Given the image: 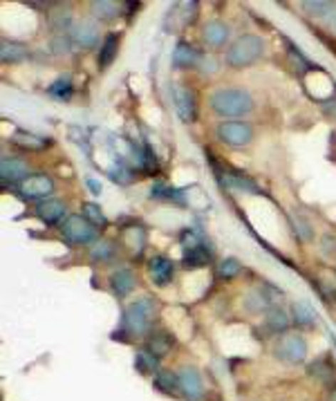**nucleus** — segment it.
I'll return each instance as SVG.
<instances>
[{
    "instance_id": "21",
    "label": "nucleus",
    "mask_w": 336,
    "mask_h": 401,
    "mask_svg": "<svg viewBox=\"0 0 336 401\" xmlns=\"http://www.w3.org/2000/svg\"><path fill=\"white\" fill-rule=\"evenodd\" d=\"M25 56H27V50L21 43L3 41V48H0V58H3V63H21Z\"/></svg>"
},
{
    "instance_id": "16",
    "label": "nucleus",
    "mask_w": 336,
    "mask_h": 401,
    "mask_svg": "<svg viewBox=\"0 0 336 401\" xmlns=\"http://www.w3.org/2000/svg\"><path fill=\"white\" fill-rule=\"evenodd\" d=\"M110 285L117 296H128L135 289V274L130 269H117L110 276Z\"/></svg>"
},
{
    "instance_id": "31",
    "label": "nucleus",
    "mask_w": 336,
    "mask_h": 401,
    "mask_svg": "<svg viewBox=\"0 0 336 401\" xmlns=\"http://www.w3.org/2000/svg\"><path fill=\"white\" fill-rule=\"evenodd\" d=\"M83 213H85V218L93 222L95 226H105V224H108V220H105V215L101 213V209L97 204H93V202L83 204Z\"/></svg>"
},
{
    "instance_id": "26",
    "label": "nucleus",
    "mask_w": 336,
    "mask_h": 401,
    "mask_svg": "<svg viewBox=\"0 0 336 401\" xmlns=\"http://www.w3.org/2000/svg\"><path fill=\"white\" fill-rule=\"evenodd\" d=\"M155 383H157V388L164 390V392H179V381H177V375L173 373H168V370H162V373H157L155 377Z\"/></svg>"
},
{
    "instance_id": "10",
    "label": "nucleus",
    "mask_w": 336,
    "mask_h": 401,
    "mask_svg": "<svg viewBox=\"0 0 336 401\" xmlns=\"http://www.w3.org/2000/svg\"><path fill=\"white\" fill-rule=\"evenodd\" d=\"M27 171L29 168L23 160L3 157V164H0V179H3V184H23L29 177Z\"/></svg>"
},
{
    "instance_id": "30",
    "label": "nucleus",
    "mask_w": 336,
    "mask_h": 401,
    "mask_svg": "<svg viewBox=\"0 0 336 401\" xmlns=\"http://www.w3.org/2000/svg\"><path fill=\"white\" fill-rule=\"evenodd\" d=\"M240 271H242V267H240V262H238L236 258H226V260H222V262H220V269H218L220 278H224V281L236 278V276H238Z\"/></svg>"
},
{
    "instance_id": "17",
    "label": "nucleus",
    "mask_w": 336,
    "mask_h": 401,
    "mask_svg": "<svg viewBox=\"0 0 336 401\" xmlns=\"http://www.w3.org/2000/svg\"><path fill=\"white\" fill-rule=\"evenodd\" d=\"M292 318L298 328H312L316 323V312L308 301H294L292 305Z\"/></svg>"
},
{
    "instance_id": "12",
    "label": "nucleus",
    "mask_w": 336,
    "mask_h": 401,
    "mask_svg": "<svg viewBox=\"0 0 336 401\" xmlns=\"http://www.w3.org/2000/svg\"><path fill=\"white\" fill-rule=\"evenodd\" d=\"M202 36H204V43L211 45V48H224L229 36H231V29L220 21H211V23L204 25Z\"/></svg>"
},
{
    "instance_id": "5",
    "label": "nucleus",
    "mask_w": 336,
    "mask_h": 401,
    "mask_svg": "<svg viewBox=\"0 0 336 401\" xmlns=\"http://www.w3.org/2000/svg\"><path fill=\"white\" fill-rule=\"evenodd\" d=\"M61 236L72 246H85V244L99 242L97 226L88 218H81V215H70V218H65V222L61 224Z\"/></svg>"
},
{
    "instance_id": "23",
    "label": "nucleus",
    "mask_w": 336,
    "mask_h": 401,
    "mask_svg": "<svg viewBox=\"0 0 336 401\" xmlns=\"http://www.w3.org/2000/svg\"><path fill=\"white\" fill-rule=\"evenodd\" d=\"M308 373H310L314 379L330 381V379L334 377V365H332V363H327V359H325V357H320V359H316V361H312V363H310Z\"/></svg>"
},
{
    "instance_id": "40",
    "label": "nucleus",
    "mask_w": 336,
    "mask_h": 401,
    "mask_svg": "<svg viewBox=\"0 0 336 401\" xmlns=\"http://www.w3.org/2000/svg\"><path fill=\"white\" fill-rule=\"evenodd\" d=\"M330 401H336V388H332V392H330Z\"/></svg>"
},
{
    "instance_id": "22",
    "label": "nucleus",
    "mask_w": 336,
    "mask_h": 401,
    "mask_svg": "<svg viewBox=\"0 0 336 401\" xmlns=\"http://www.w3.org/2000/svg\"><path fill=\"white\" fill-rule=\"evenodd\" d=\"M93 11L101 21H112L121 14V5L112 3V0H99V3H93Z\"/></svg>"
},
{
    "instance_id": "28",
    "label": "nucleus",
    "mask_w": 336,
    "mask_h": 401,
    "mask_svg": "<svg viewBox=\"0 0 336 401\" xmlns=\"http://www.w3.org/2000/svg\"><path fill=\"white\" fill-rule=\"evenodd\" d=\"M224 184L231 189L238 191H247V193H258L256 182H251L249 177H242V175H224Z\"/></svg>"
},
{
    "instance_id": "35",
    "label": "nucleus",
    "mask_w": 336,
    "mask_h": 401,
    "mask_svg": "<svg viewBox=\"0 0 336 401\" xmlns=\"http://www.w3.org/2000/svg\"><path fill=\"white\" fill-rule=\"evenodd\" d=\"M296 229H298V234H300L303 240H312V238H314V231H312V226H310L308 220L296 218Z\"/></svg>"
},
{
    "instance_id": "3",
    "label": "nucleus",
    "mask_w": 336,
    "mask_h": 401,
    "mask_svg": "<svg viewBox=\"0 0 336 401\" xmlns=\"http://www.w3.org/2000/svg\"><path fill=\"white\" fill-rule=\"evenodd\" d=\"M265 54V41L256 34H242L231 48L226 50V66L229 68H249Z\"/></svg>"
},
{
    "instance_id": "32",
    "label": "nucleus",
    "mask_w": 336,
    "mask_h": 401,
    "mask_svg": "<svg viewBox=\"0 0 336 401\" xmlns=\"http://www.w3.org/2000/svg\"><path fill=\"white\" fill-rule=\"evenodd\" d=\"M271 305V301L263 294V291H253L251 296H247V307L251 312H263Z\"/></svg>"
},
{
    "instance_id": "34",
    "label": "nucleus",
    "mask_w": 336,
    "mask_h": 401,
    "mask_svg": "<svg viewBox=\"0 0 336 401\" xmlns=\"http://www.w3.org/2000/svg\"><path fill=\"white\" fill-rule=\"evenodd\" d=\"M157 361L159 359H155L146 350H142L140 354H137V365H140V370H152V373H155V370H157Z\"/></svg>"
},
{
    "instance_id": "33",
    "label": "nucleus",
    "mask_w": 336,
    "mask_h": 401,
    "mask_svg": "<svg viewBox=\"0 0 336 401\" xmlns=\"http://www.w3.org/2000/svg\"><path fill=\"white\" fill-rule=\"evenodd\" d=\"M90 256H93L95 260H110L112 258V244L110 242H95V246L90 249Z\"/></svg>"
},
{
    "instance_id": "1",
    "label": "nucleus",
    "mask_w": 336,
    "mask_h": 401,
    "mask_svg": "<svg viewBox=\"0 0 336 401\" xmlns=\"http://www.w3.org/2000/svg\"><path fill=\"white\" fill-rule=\"evenodd\" d=\"M209 105L218 117L231 121V117H247L253 110V99L242 88H220L211 95Z\"/></svg>"
},
{
    "instance_id": "9",
    "label": "nucleus",
    "mask_w": 336,
    "mask_h": 401,
    "mask_svg": "<svg viewBox=\"0 0 336 401\" xmlns=\"http://www.w3.org/2000/svg\"><path fill=\"white\" fill-rule=\"evenodd\" d=\"M70 38L81 48H95L99 43V27L93 21H79L70 29Z\"/></svg>"
},
{
    "instance_id": "6",
    "label": "nucleus",
    "mask_w": 336,
    "mask_h": 401,
    "mask_svg": "<svg viewBox=\"0 0 336 401\" xmlns=\"http://www.w3.org/2000/svg\"><path fill=\"white\" fill-rule=\"evenodd\" d=\"M216 135H218V140L229 144V146H247L251 144L253 140V128H251V123L247 121H220L218 123V128H216Z\"/></svg>"
},
{
    "instance_id": "27",
    "label": "nucleus",
    "mask_w": 336,
    "mask_h": 401,
    "mask_svg": "<svg viewBox=\"0 0 336 401\" xmlns=\"http://www.w3.org/2000/svg\"><path fill=\"white\" fill-rule=\"evenodd\" d=\"M300 7L310 14V16H316V19H325L327 14L336 7L334 3H320V0H305L300 3Z\"/></svg>"
},
{
    "instance_id": "20",
    "label": "nucleus",
    "mask_w": 336,
    "mask_h": 401,
    "mask_svg": "<svg viewBox=\"0 0 336 401\" xmlns=\"http://www.w3.org/2000/svg\"><path fill=\"white\" fill-rule=\"evenodd\" d=\"M117 50H119V36L117 34H108L101 43V50H99V63L101 68H108L112 61L117 58Z\"/></svg>"
},
{
    "instance_id": "39",
    "label": "nucleus",
    "mask_w": 336,
    "mask_h": 401,
    "mask_svg": "<svg viewBox=\"0 0 336 401\" xmlns=\"http://www.w3.org/2000/svg\"><path fill=\"white\" fill-rule=\"evenodd\" d=\"M323 110L332 117H336V101L332 99V103H323Z\"/></svg>"
},
{
    "instance_id": "19",
    "label": "nucleus",
    "mask_w": 336,
    "mask_h": 401,
    "mask_svg": "<svg viewBox=\"0 0 336 401\" xmlns=\"http://www.w3.org/2000/svg\"><path fill=\"white\" fill-rule=\"evenodd\" d=\"M197 52H195V48L193 45H189V43H184V41H179L177 43V48H175V52H173V63L177 66V68H191V66H195L197 63Z\"/></svg>"
},
{
    "instance_id": "25",
    "label": "nucleus",
    "mask_w": 336,
    "mask_h": 401,
    "mask_svg": "<svg viewBox=\"0 0 336 401\" xmlns=\"http://www.w3.org/2000/svg\"><path fill=\"white\" fill-rule=\"evenodd\" d=\"M206 262H209V254L202 244L193 246V249H187V254H184V267L187 269H197V267L206 265Z\"/></svg>"
},
{
    "instance_id": "38",
    "label": "nucleus",
    "mask_w": 336,
    "mask_h": 401,
    "mask_svg": "<svg viewBox=\"0 0 336 401\" xmlns=\"http://www.w3.org/2000/svg\"><path fill=\"white\" fill-rule=\"evenodd\" d=\"M325 23H327V27L332 29V32H336V7L325 16Z\"/></svg>"
},
{
    "instance_id": "14",
    "label": "nucleus",
    "mask_w": 336,
    "mask_h": 401,
    "mask_svg": "<svg viewBox=\"0 0 336 401\" xmlns=\"http://www.w3.org/2000/svg\"><path fill=\"white\" fill-rule=\"evenodd\" d=\"M36 215L38 218L48 224V226H54L58 224L61 220H63V215H65V204L63 202H58V199H45V202H41L36 207Z\"/></svg>"
},
{
    "instance_id": "13",
    "label": "nucleus",
    "mask_w": 336,
    "mask_h": 401,
    "mask_svg": "<svg viewBox=\"0 0 336 401\" xmlns=\"http://www.w3.org/2000/svg\"><path fill=\"white\" fill-rule=\"evenodd\" d=\"M173 97H175V108L179 117L184 121L195 119V95L189 88H173Z\"/></svg>"
},
{
    "instance_id": "2",
    "label": "nucleus",
    "mask_w": 336,
    "mask_h": 401,
    "mask_svg": "<svg viewBox=\"0 0 336 401\" xmlns=\"http://www.w3.org/2000/svg\"><path fill=\"white\" fill-rule=\"evenodd\" d=\"M157 314V303L152 298H137L130 303L124 312V323H121V332L128 336H144L150 330V323Z\"/></svg>"
},
{
    "instance_id": "18",
    "label": "nucleus",
    "mask_w": 336,
    "mask_h": 401,
    "mask_svg": "<svg viewBox=\"0 0 336 401\" xmlns=\"http://www.w3.org/2000/svg\"><path fill=\"white\" fill-rule=\"evenodd\" d=\"M289 316L280 310V307H269V314L265 316V326H267V330L269 332H273V334H285L287 330H289Z\"/></svg>"
},
{
    "instance_id": "15",
    "label": "nucleus",
    "mask_w": 336,
    "mask_h": 401,
    "mask_svg": "<svg viewBox=\"0 0 336 401\" xmlns=\"http://www.w3.org/2000/svg\"><path fill=\"white\" fill-rule=\"evenodd\" d=\"M173 348V336L166 334V332H152L148 336V343H146V352H150L155 359H162L164 354H168Z\"/></svg>"
},
{
    "instance_id": "4",
    "label": "nucleus",
    "mask_w": 336,
    "mask_h": 401,
    "mask_svg": "<svg viewBox=\"0 0 336 401\" xmlns=\"http://www.w3.org/2000/svg\"><path fill=\"white\" fill-rule=\"evenodd\" d=\"M273 357L287 365H298L308 359V341L296 332H285L273 343Z\"/></svg>"
},
{
    "instance_id": "7",
    "label": "nucleus",
    "mask_w": 336,
    "mask_h": 401,
    "mask_svg": "<svg viewBox=\"0 0 336 401\" xmlns=\"http://www.w3.org/2000/svg\"><path fill=\"white\" fill-rule=\"evenodd\" d=\"M177 381H179V392L184 395L189 401H202L204 381H202V375L197 373V368L184 365L177 373Z\"/></svg>"
},
{
    "instance_id": "29",
    "label": "nucleus",
    "mask_w": 336,
    "mask_h": 401,
    "mask_svg": "<svg viewBox=\"0 0 336 401\" xmlns=\"http://www.w3.org/2000/svg\"><path fill=\"white\" fill-rule=\"evenodd\" d=\"M50 95L56 97V99H70V97H72V81H70V76L56 79V81L50 85Z\"/></svg>"
},
{
    "instance_id": "36",
    "label": "nucleus",
    "mask_w": 336,
    "mask_h": 401,
    "mask_svg": "<svg viewBox=\"0 0 336 401\" xmlns=\"http://www.w3.org/2000/svg\"><path fill=\"white\" fill-rule=\"evenodd\" d=\"M52 45H54L52 50H54L56 54H61V52H63V54H65V52H70V41H68L65 36H58V38H54V41H52Z\"/></svg>"
},
{
    "instance_id": "8",
    "label": "nucleus",
    "mask_w": 336,
    "mask_h": 401,
    "mask_svg": "<svg viewBox=\"0 0 336 401\" xmlns=\"http://www.w3.org/2000/svg\"><path fill=\"white\" fill-rule=\"evenodd\" d=\"M21 193L29 199H43L54 193V182L50 175H29L21 184Z\"/></svg>"
},
{
    "instance_id": "24",
    "label": "nucleus",
    "mask_w": 336,
    "mask_h": 401,
    "mask_svg": "<svg viewBox=\"0 0 336 401\" xmlns=\"http://www.w3.org/2000/svg\"><path fill=\"white\" fill-rule=\"evenodd\" d=\"M11 142L25 150H43L45 148V140H41V137H36L32 132H16L11 137Z\"/></svg>"
},
{
    "instance_id": "37",
    "label": "nucleus",
    "mask_w": 336,
    "mask_h": 401,
    "mask_svg": "<svg viewBox=\"0 0 336 401\" xmlns=\"http://www.w3.org/2000/svg\"><path fill=\"white\" fill-rule=\"evenodd\" d=\"M85 184H88V189L93 191L95 195H99V193H101V182H97L95 177H88V179H85Z\"/></svg>"
},
{
    "instance_id": "11",
    "label": "nucleus",
    "mask_w": 336,
    "mask_h": 401,
    "mask_svg": "<svg viewBox=\"0 0 336 401\" xmlns=\"http://www.w3.org/2000/svg\"><path fill=\"white\" fill-rule=\"evenodd\" d=\"M148 274H150V281L164 287L173 281V262L164 258V256H155L148 262Z\"/></svg>"
}]
</instances>
